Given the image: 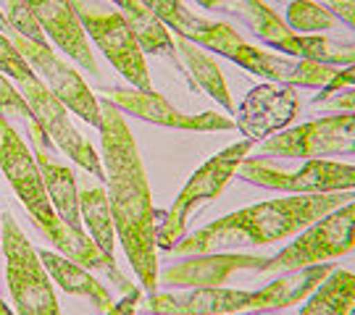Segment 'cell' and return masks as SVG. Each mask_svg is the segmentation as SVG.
Masks as SVG:
<instances>
[{
    "mask_svg": "<svg viewBox=\"0 0 355 315\" xmlns=\"http://www.w3.org/2000/svg\"><path fill=\"white\" fill-rule=\"evenodd\" d=\"M274 51L287 53L290 58L324 63V66H334V69L355 66V42L331 39L324 37V35H297V32H290L282 42L274 45Z\"/></svg>",
    "mask_w": 355,
    "mask_h": 315,
    "instance_id": "obj_23",
    "label": "cell"
},
{
    "mask_svg": "<svg viewBox=\"0 0 355 315\" xmlns=\"http://www.w3.org/2000/svg\"><path fill=\"white\" fill-rule=\"evenodd\" d=\"M261 155L303 161L355 155V114L321 116L316 121L277 132L261 145Z\"/></svg>",
    "mask_w": 355,
    "mask_h": 315,
    "instance_id": "obj_9",
    "label": "cell"
},
{
    "mask_svg": "<svg viewBox=\"0 0 355 315\" xmlns=\"http://www.w3.org/2000/svg\"><path fill=\"white\" fill-rule=\"evenodd\" d=\"M79 215L89 228V240L95 242L105 255L114 258L116 252V226L114 213H111V202H108V192L105 187H89L79 192Z\"/></svg>",
    "mask_w": 355,
    "mask_h": 315,
    "instance_id": "obj_26",
    "label": "cell"
},
{
    "mask_svg": "<svg viewBox=\"0 0 355 315\" xmlns=\"http://www.w3.org/2000/svg\"><path fill=\"white\" fill-rule=\"evenodd\" d=\"M300 102L295 95V87H277V84H261L248 92V98L237 108L234 126L240 129L245 139H268L277 132H284L297 114Z\"/></svg>",
    "mask_w": 355,
    "mask_h": 315,
    "instance_id": "obj_16",
    "label": "cell"
},
{
    "mask_svg": "<svg viewBox=\"0 0 355 315\" xmlns=\"http://www.w3.org/2000/svg\"><path fill=\"white\" fill-rule=\"evenodd\" d=\"M79 21L85 26L87 37L105 53V58L111 61L119 74L127 79L135 89H153L145 51H142L140 39L135 37L132 26L119 11H92L82 8Z\"/></svg>",
    "mask_w": 355,
    "mask_h": 315,
    "instance_id": "obj_12",
    "label": "cell"
},
{
    "mask_svg": "<svg viewBox=\"0 0 355 315\" xmlns=\"http://www.w3.org/2000/svg\"><path fill=\"white\" fill-rule=\"evenodd\" d=\"M324 105H327V108H334V111H340V114H355V87L331 92L329 98L318 100L313 108H324Z\"/></svg>",
    "mask_w": 355,
    "mask_h": 315,
    "instance_id": "obj_31",
    "label": "cell"
},
{
    "mask_svg": "<svg viewBox=\"0 0 355 315\" xmlns=\"http://www.w3.org/2000/svg\"><path fill=\"white\" fill-rule=\"evenodd\" d=\"M337 265L318 263L297 271H287L261 289H229V287H203V289L148 294V303L137 307L145 315H237V313H274L300 305L313 294L316 287Z\"/></svg>",
    "mask_w": 355,
    "mask_h": 315,
    "instance_id": "obj_3",
    "label": "cell"
},
{
    "mask_svg": "<svg viewBox=\"0 0 355 315\" xmlns=\"http://www.w3.org/2000/svg\"><path fill=\"white\" fill-rule=\"evenodd\" d=\"M0 118H6L8 124H29L35 116L29 111L26 100L21 98V92L8 82V76L0 74Z\"/></svg>",
    "mask_w": 355,
    "mask_h": 315,
    "instance_id": "obj_28",
    "label": "cell"
},
{
    "mask_svg": "<svg viewBox=\"0 0 355 315\" xmlns=\"http://www.w3.org/2000/svg\"><path fill=\"white\" fill-rule=\"evenodd\" d=\"M71 3H74V8H76V11H79V8H85V6H87V0H71Z\"/></svg>",
    "mask_w": 355,
    "mask_h": 315,
    "instance_id": "obj_36",
    "label": "cell"
},
{
    "mask_svg": "<svg viewBox=\"0 0 355 315\" xmlns=\"http://www.w3.org/2000/svg\"><path fill=\"white\" fill-rule=\"evenodd\" d=\"M114 3L121 8L119 13L127 19V24L132 26L135 37L140 39L142 51L150 53V55H168L171 63L184 74V66H182V61H179V55H177L174 37L168 35V29L164 26V21H161L142 0H114Z\"/></svg>",
    "mask_w": 355,
    "mask_h": 315,
    "instance_id": "obj_21",
    "label": "cell"
},
{
    "mask_svg": "<svg viewBox=\"0 0 355 315\" xmlns=\"http://www.w3.org/2000/svg\"><path fill=\"white\" fill-rule=\"evenodd\" d=\"M0 231H3V221H0Z\"/></svg>",
    "mask_w": 355,
    "mask_h": 315,
    "instance_id": "obj_38",
    "label": "cell"
},
{
    "mask_svg": "<svg viewBox=\"0 0 355 315\" xmlns=\"http://www.w3.org/2000/svg\"><path fill=\"white\" fill-rule=\"evenodd\" d=\"M234 177L255 187L277 189L287 195H329V192H353L355 163L311 158L297 171H282L266 158H245Z\"/></svg>",
    "mask_w": 355,
    "mask_h": 315,
    "instance_id": "obj_7",
    "label": "cell"
},
{
    "mask_svg": "<svg viewBox=\"0 0 355 315\" xmlns=\"http://www.w3.org/2000/svg\"><path fill=\"white\" fill-rule=\"evenodd\" d=\"M355 200L353 192H329V195H290L282 200H266L229 213L208 226L192 231L174 244L177 255H208V252H234L242 247L277 244L303 234L318 218L331 213L345 202Z\"/></svg>",
    "mask_w": 355,
    "mask_h": 315,
    "instance_id": "obj_2",
    "label": "cell"
},
{
    "mask_svg": "<svg viewBox=\"0 0 355 315\" xmlns=\"http://www.w3.org/2000/svg\"><path fill=\"white\" fill-rule=\"evenodd\" d=\"M101 142L105 192L114 213L116 237L127 252L140 287L148 294L158 289V210L153 208L150 184L142 165L137 142L129 132L124 114L101 100Z\"/></svg>",
    "mask_w": 355,
    "mask_h": 315,
    "instance_id": "obj_1",
    "label": "cell"
},
{
    "mask_svg": "<svg viewBox=\"0 0 355 315\" xmlns=\"http://www.w3.org/2000/svg\"><path fill=\"white\" fill-rule=\"evenodd\" d=\"M350 315H355V307H353V313H350Z\"/></svg>",
    "mask_w": 355,
    "mask_h": 315,
    "instance_id": "obj_39",
    "label": "cell"
},
{
    "mask_svg": "<svg viewBox=\"0 0 355 315\" xmlns=\"http://www.w3.org/2000/svg\"><path fill=\"white\" fill-rule=\"evenodd\" d=\"M8 39L16 45V51L21 53V58L29 63V69L37 74L40 82L51 89L69 111H74L82 121H87L95 129L101 126V100L92 95L85 79L51 51L48 42H32L16 32H11Z\"/></svg>",
    "mask_w": 355,
    "mask_h": 315,
    "instance_id": "obj_10",
    "label": "cell"
},
{
    "mask_svg": "<svg viewBox=\"0 0 355 315\" xmlns=\"http://www.w3.org/2000/svg\"><path fill=\"white\" fill-rule=\"evenodd\" d=\"M26 129H29V137H32V155L40 165L42 184L48 189V197H51L55 213L61 215L71 228L85 231L82 228V215H79V189H76L74 171L53 158L51 137L42 132V126L35 118L26 124Z\"/></svg>",
    "mask_w": 355,
    "mask_h": 315,
    "instance_id": "obj_19",
    "label": "cell"
},
{
    "mask_svg": "<svg viewBox=\"0 0 355 315\" xmlns=\"http://www.w3.org/2000/svg\"><path fill=\"white\" fill-rule=\"evenodd\" d=\"M0 171L6 174L16 197L24 202L26 213L32 215L35 226L42 231V237H48L64 218L53 208L32 150L26 147L19 129L8 124L6 118H0Z\"/></svg>",
    "mask_w": 355,
    "mask_h": 315,
    "instance_id": "obj_8",
    "label": "cell"
},
{
    "mask_svg": "<svg viewBox=\"0 0 355 315\" xmlns=\"http://www.w3.org/2000/svg\"><path fill=\"white\" fill-rule=\"evenodd\" d=\"M224 58L234 61L242 69H248L250 74L263 76L268 82L284 84V87L324 89L334 79V74L340 71V69L324 66V63H313V61H303V58H290V55H277V53L261 51V48L250 45L245 37Z\"/></svg>",
    "mask_w": 355,
    "mask_h": 315,
    "instance_id": "obj_14",
    "label": "cell"
},
{
    "mask_svg": "<svg viewBox=\"0 0 355 315\" xmlns=\"http://www.w3.org/2000/svg\"><path fill=\"white\" fill-rule=\"evenodd\" d=\"M140 303H142V289L135 287L132 291L121 294V300L111 305V310H108V313H103V315H137Z\"/></svg>",
    "mask_w": 355,
    "mask_h": 315,
    "instance_id": "obj_34",
    "label": "cell"
},
{
    "mask_svg": "<svg viewBox=\"0 0 355 315\" xmlns=\"http://www.w3.org/2000/svg\"><path fill=\"white\" fill-rule=\"evenodd\" d=\"M103 100L111 102L121 114H132L142 121L168 126V129H182V132H227L234 126L232 118L216 114V111H205V114L198 116L182 114L155 89L105 87L103 89Z\"/></svg>",
    "mask_w": 355,
    "mask_h": 315,
    "instance_id": "obj_13",
    "label": "cell"
},
{
    "mask_svg": "<svg viewBox=\"0 0 355 315\" xmlns=\"http://www.w3.org/2000/svg\"><path fill=\"white\" fill-rule=\"evenodd\" d=\"M284 21L297 35H313V32H329L337 26V19L321 0H292L287 6Z\"/></svg>",
    "mask_w": 355,
    "mask_h": 315,
    "instance_id": "obj_27",
    "label": "cell"
},
{
    "mask_svg": "<svg viewBox=\"0 0 355 315\" xmlns=\"http://www.w3.org/2000/svg\"><path fill=\"white\" fill-rule=\"evenodd\" d=\"M40 260L45 265L48 276H51L66 294L85 297L98 313H108V310H111V305H114L111 291L105 289L101 281L89 273L87 268L76 265L74 260L64 258L61 252H51V250H40Z\"/></svg>",
    "mask_w": 355,
    "mask_h": 315,
    "instance_id": "obj_20",
    "label": "cell"
},
{
    "mask_svg": "<svg viewBox=\"0 0 355 315\" xmlns=\"http://www.w3.org/2000/svg\"><path fill=\"white\" fill-rule=\"evenodd\" d=\"M177 45V55H182V66H184V74H187V82L192 87H200L205 95H211L224 111H234V102H232V95H229V87L224 82V74L218 69V63L205 55L200 51V45H195L190 39L177 37L174 39Z\"/></svg>",
    "mask_w": 355,
    "mask_h": 315,
    "instance_id": "obj_22",
    "label": "cell"
},
{
    "mask_svg": "<svg viewBox=\"0 0 355 315\" xmlns=\"http://www.w3.org/2000/svg\"><path fill=\"white\" fill-rule=\"evenodd\" d=\"M29 11L35 13L42 32L61 48V51L76 61L82 69H87L89 74H98V61L95 53L89 48V39L85 26L79 21L74 3L71 0H24Z\"/></svg>",
    "mask_w": 355,
    "mask_h": 315,
    "instance_id": "obj_18",
    "label": "cell"
},
{
    "mask_svg": "<svg viewBox=\"0 0 355 315\" xmlns=\"http://www.w3.org/2000/svg\"><path fill=\"white\" fill-rule=\"evenodd\" d=\"M0 74L11 76L16 82H24V79H35V71L29 69V63L21 58V53L16 51L11 39L0 32Z\"/></svg>",
    "mask_w": 355,
    "mask_h": 315,
    "instance_id": "obj_30",
    "label": "cell"
},
{
    "mask_svg": "<svg viewBox=\"0 0 355 315\" xmlns=\"http://www.w3.org/2000/svg\"><path fill=\"white\" fill-rule=\"evenodd\" d=\"M6 19L16 35L32 39V42H45V32L24 0H6Z\"/></svg>",
    "mask_w": 355,
    "mask_h": 315,
    "instance_id": "obj_29",
    "label": "cell"
},
{
    "mask_svg": "<svg viewBox=\"0 0 355 315\" xmlns=\"http://www.w3.org/2000/svg\"><path fill=\"white\" fill-rule=\"evenodd\" d=\"M0 315H16V310H11L8 305H6L3 300H0Z\"/></svg>",
    "mask_w": 355,
    "mask_h": 315,
    "instance_id": "obj_35",
    "label": "cell"
},
{
    "mask_svg": "<svg viewBox=\"0 0 355 315\" xmlns=\"http://www.w3.org/2000/svg\"><path fill=\"white\" fill-rule=\"evenodd\" d=\"M355 307V273L334 268L303 300L297 315H350Z\"/></svg>",
    "mask_w": 355,
    "mask_h": 315,
    "instance_id": "obj_25",
    "label": "cell"
},
{
    "mask_svg": "<svg viewBox=\"0 0 355 315\" xmlns=\"http://www.w3.org/2000/svg\"><path fill=\"white\" fill-rule=\"evenodd\" d=\"M142 3L177 37L190 39L195 45L218 53V55H227L242 39V35L232 24H227V21H211V19H205L200 13L190 11L182 0H142Z\"/></svg>",
    "mask_w": 355,
    "mask_h": 315,
    "instance_id": "obj_17",
    "label": "cell"
},
{
    "mask_svg": "<svg viewBox=\"0 0 355 315\" xmlns=\"http://www.w3.org/2000/svg\"><path fill=\"white\" fill-rule=\"evenodd\" d=\"M19 92L26 100L29 111L35 116V121L42 126V132L51 137V142H55L61 150L74 161L79 168L89 171L95 179L105 181V168H103V158L95 152V147L89 145L87 139L76 132V126L69 118V108L64 102L53 95L51 89L35 79H24L19 82Z\"/></svg>",
    "mask_w": 355,
    "mask_h": 315,
    "instance_id": "obj_11",
    "label": "cell"
},
{
    "mask_svg": "<svg viewBox=\"0 0 355 315\" xmlns=\"http://www.w3.org/2000/svg\"><path fill=\"white\" fill-rule=\"evenodd\" d=\"M268 258L245 255V252H208L190 255L182 263L158 273V284L171 289H203V287H224L237 273H263Z\"/></svg>",
    "mask_w": 355,
    "mask_h": 315,
    "instance_id": "obj_15",
    "label": "cell"
},
{
    "mask_svg": "<svg viewBox=\"0 0 355 315\" xmlns=\"http://www.w3.org/2000/svg\"><path fill=\"white\" fill-rule=\"evenodd\" d=\"M355 247V200L334 208L313 226L297 234L284 250L268 258L263 273H287L305 265L331 263Z\"/></svg>",
    "mask_w": 355,
    "mask_h": 315,
    "instance_id": "obj_6",
    "label": "cell"
},
{
    "mask_svg": "<svg viewBox=\"0 0 355 315\" xmlns=\"http://www.w3.org/2000/svg\"><path fill=\"white\" fill-rule=\"evenodd\" d=\"M347 87H355V66H345V69H340L329 84L321 89V95H316V98L311 100V105H316L318 100L329 98L331 92H340V89H347Z\"/></svg>",
    "mask_w": 355,
    "mask_h": 315,
    "instance_id": "obj_32",
    "label": "cell"
},
{
    "mask_svg": "<svg viewBox=\"0 0 355 315\" xmlns=\"http://www.w3.org/2000/svg\"><path fill=\"white\" fill-rule=\"evenodd\" d=\"M321 3L329 8L337 21L355 29V0H321Z\"/></svg>",
    "mask_w": 355,
    "mask_h": 315,
    "instance_id": "obj_33",
    "label": "cell"
},
{
    "mask_svg": "<svg viewBox=\"0 0 355 315\" xmlns=\"http://www.w3.org/2000/svg\"><path fill=\"white\" fill-rule=\"evenodd\" d=\"M214 11L240 19L242 24L248 26L261 42H266L271 51H274L277 42H282L292 32L284 21V16H279L263 0H216Z\"/></svg>",
    "mask_w": 355,
    "mask_h": 315,
    "instance_id": "obj_24",
    "label": "cell"
},
{
    "mask_svg": "<svg viewBox=\"0 0 355 315\" xmlns=\"http://www.w3.org/2000/svg\"><path fill=\"white\" fill-rule=\"evenodd\" d=\"M253 139H242L234 142L224 150L214 155L211 161H205L195 174L190 177V181L182 187V192L177 195V200L171 205V210L166 215L158 213L161 224H158V234H155V244L161 250L171 252L182 237H184V228L190 224V215L205 205V202H214L224 187L229 184V179L237 174L240 163L250 155L253 150Z\"/></svg>",
    "mask_w": 355,
    "mask_h": 315,
    "instance_id": "obj_5",
    "label": "cell"
},
{
    "mask_svg": "<svg viewBox=\"0 0 355 315\" xmlns=\"http://www.w3.org/2000/svg\"><path fill=\"white\" fill-rule=\"evenodd\" d=\"M237 315H274V313H237Z\"/></svg>",
    "mask_w": 355,
    "mask_h": 315,
    "instance_id": "obj_37",
    "label": "cell"
},
{
    "mask_svg": "<svg viewBox=\"0 0 355 315\" xmlns=\"http://www.w3.org/2000/svg\"><path fill=\"white\" fill-rule=\"evenodd\" d=\"M0 250L6 258V284L16 315H61V305L53 291V278L40 260V252L24 237L11 213L3 215Z\"/></svg>",
    "mask_w": 355,
    "mask_h": 315,
    "instance_id": "obj_4",
    "label": "cell"
}]
</instances>
